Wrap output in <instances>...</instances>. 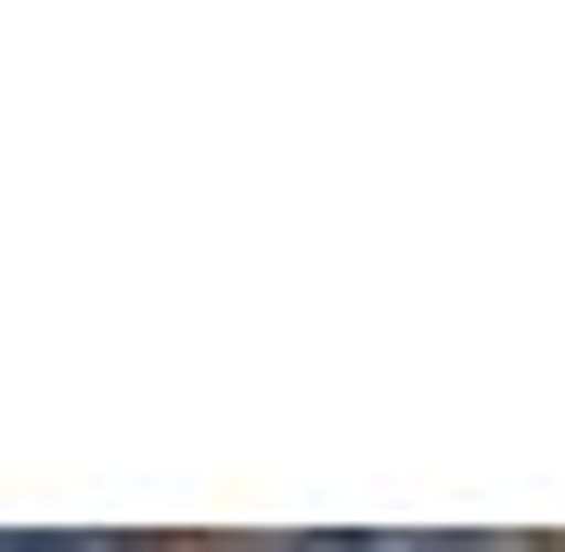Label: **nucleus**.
<instances>
[{"label":"nucleus","instance_id":"f257e3e1","mask_svg":"<svg viewBox=\"0 0 565 552\" xmlns=\"http://www.w3.org/2000/svg\"><path fill=\"white\" fill-rule=\"evenodd\" d=\"M270 552H527V540H270Z\"/></svg>","mask_w":565,"mask_h":552},{"label":"nucleus","instance_id":"f03ea898","mask_svg":"<svg viewBox=\"0 0 565 552\" xmlns=\"http://www.w3.org/2000/svg\"><path fill=\"white\" fill-rule=\"evenodd\" d=\"M13 552H141V540H13Z\"/></svg>","mask_w":565,"mask_h":552}]
</instances>
